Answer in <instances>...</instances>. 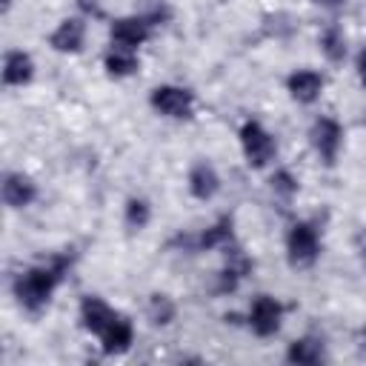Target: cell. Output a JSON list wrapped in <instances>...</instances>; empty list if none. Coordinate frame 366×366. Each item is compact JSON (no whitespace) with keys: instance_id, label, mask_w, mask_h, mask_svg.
I'll use <instances>...</instances> for the list:
<instances>
[{"instance_id":"29","label":"cell","mask_w":366,"mask_h":366,"mask_svg":"<svg viewBox=\"0 0 366 366\" xmlns=\"http://www.w3.org/2000/svg\"><path fill=\"white\" fill-rule=\"evenodd\" d=\"M360 340H363V346H366V323H363V329H360Z\"/></svg>"},{"instance_id":"14","label":"cell","mask_w":366,"mask_h":366,"mask_svg":"<svg viewBox=\"0 0 366 366\" xmlns=\"http://www.w3.org/2000/svg\"><path fill=\"white\" fill-rule=\"evenodd\" d=\"M37 77V60L26 49H6L0 60V80L6 89H26Z\"/></svg>"},{"instance_id":"18","label":"cell","mask_w":366,"mask_h":366,"mask_svg":"<svg viewBox=\"0 0 366 366\" xmlns=\"http://www.w3.org/2000/svg\"><path fill=\"white\" fill-rule=\"evenodd\" d=\"M100 66H103V71H106L109 80H129V77H134L140 71V51L109 43L103 49Z\"/></svg>"},{"instance_id":"5","label":"cell","mask_w":366,"mask_h":366,"mask_svg":"<svg viewBox=\"0 0 366 366\" xmlns=\"http://www.w3.org/2000/svg\"><path fill=\"white\" fill-rule=\"evenodd\" d=\"M283 323H286V303L277 295H269V292L252 295V300L246 303V312H243V326L257 340L277 337Z\"/></svg>"},{"instance_id":"30","label":"cell","mask_w":366,"mask_h":366,"mask_svg":"<svg viewBox=\"0 0 366 366\" xmlns=\"http://www.w3.org/2000/svg\"><path fill=\"white\" fill-rule=\"evenodd\" d=\"M363 123H366V117H363Z\"/></svg>"},{"instance_id":"15","label":"cell","mask_w":366,"mask_h":366,"mask_svg":"<svg viewBox=\"0 0 366 366\" xmlns=\"http://www.w3.org/2000/svg\"><path fill=\"white\" fill-rule=\"evenodd\" d=\"M117 312H120V309H114L103 295H94V292H86V295H80V300H77V323H80V329H83L89 337H97V335L114 320Z\"/></svg>"},{"instance_id":"20","label":"cell","mask_w":366,"mask_h":366,"mask_svg":"<svg viewBox=\"0 0 366 366\" xmlns=\"http://www.w3.org/2000/svg\"><path fill=\"white\" fill-rule=\"evenodd\" d=\"M177 315H180V306H177V300L169 292L154 289V292L146 295V300H143V317L154 329H169L177 320Z\"/></svg>"},{"instance_id":"2","label":"cell","mask_w":366,"mask_h":366,"mask_svg":"<svg viewBox=\"0 0 366 366\" xmlns=\"http://www.w3.org/2000/svg\"><path fill=\"white\" fill-rule=\"evenodd\" d=\"M320 254H323V229H320V223L309 220V217L292 220L283 232V257H286L289 269L306 272L320 260Z\"/></svg>"},{"instance_id":"11","label":"cell","mask_w":366,"mask_h":366,"mask_svg":"<svg viewBox=\"0 0 366 366\" xmlns=\"http://www.w3.org/2000/svg\"><path fill=\"white\" fill-rule=\"evenodd\" d=\"M283 89H286L292 103L315 106V103H320V97L326 92V74L320 69H315V66H300V69H292L286 74Z\"/></svg>"},{"instance_id":"13","label":"cell","mask_w":366,"mask_h":366,"mask_svg":"<svg viewBox=\"0 0 366 366\" xmlns=\"http://www.w3.org/2000/svg\"><path fill=\"white\" fill-rule=\"evenodd\" d=\"M186 192L197 203H212L223 192V177L209 157H194L186 169Z\"/></svg>"},{"instance_id":"19","label":"cell","mask_w":366,"mask_h":366,"mask_svg":"<svg viewBox=\"0 0 366 366\" xmlns=\"http://www.w3.org/2000/svg\"><path fill=\"white\" fill-rule=\"evenodd\" d=\"M317 51L323 54V60L326 63H332V66H340V63H346L349 60V54H352V46H349V34H346V29L340 26V23H326L320 31H317Z\"/></svg>"},{"instance_id":"3","label":"cell","mask_w":366,"mask_h":366,"mask_svg":"<svg viewBox=\"0 0 366 366\" xmlns=\"http://www.w3.org/2000/svg\"><path fill=\"white\" fill-rule=\"evenodd\" d=\"M237 146H240L243 163L252 172H266L277 160V137L257 117H243L240 120V126H237Z\"/></svg>"},{"instance_id":"26","label":"cell","mask_w":366,"mask_h":366,"mask_svg":"<svg viewBox=\"0 0 366 366\" xmlns=\"http://www.w3.org/2000/svg\"><path fill=\"white\" fill-rule=\"evenodd\" d=\"M357 263H360V269L366 272V234H363L360 243H357Z\"/></svg>"},{"instance_id":"4","label":"cell","mask_w":366,"mask_h":366,"mask_svg":"<svg viewBox=\"0 0 366 366\" xmlns=\"http://www.w3.org/2000/svg\"><path fill=\"white\" fill-rule=\"evenodd\" d=\"M306 140L317 163L326 169H335L346 146V129L335 114H315L306 129Z\"/></svg>"},{"instance_id":"7","label":"cell","mask_w":366,"mask_h":366,"mask_svg":"<svg viewBox=\"0 0 366 366\" xmlns=\"http://www.w3.org/2000/svg\"><path fill=\"white\" fill-rule=\"evenodd\" d=\"M252 272H254V257L234 240L232 246H226L220 252V266L212 277V292L217 297H232L252 277Z\"/></svg>"},{"instance_id":"16","label":"cell","mask_w":366,"mask_h":366,"mask_svg":"<svg viewBox=\"0 0 366 366\" xmlns=\"http://www.w3.org/2000/svg\"><path fill=\"white\" fill-rule=\"evenodd\" d=\"M94 340H97V346H100V352H103L106 357H120V355L132 352V346H134V340H137L134 320H132L126 312H117L114 320H112Z\"/></svg>"},{"instance_id":"21","label":"cell","mask_w":366,"mask_h":366,"mask_svg":"<svg viewBox=\"0 0 366 366\" xmlns=\"http://www.w3.org/2000/svg\"><path fill=\"white\" fill-rule=\"evenodd\" d=\"M152 217H154V206L146 194H129L123 200V226L126 232L132 234H140L152 226Z\"/></svg>"},{"instance_id":"17","label":"cell","mask_w":366,"mask_h":366,"mask_svg":"<svg viewBox=\"0 0 366 366\" xmlns=\"http://www.w3.org/2000/svg\"><path fill=\"white\" fill-rule=\"evenodd\" d=\"M283 360L292 363V366H320L329 360V352H326V340L323 335H315V332H303L297 337H292L283 349Z\"/></svg>"},{"instance_id":"1","label":"cell","mask_w":366,"mask_h":366,"mask_svg":"<svg viewBox=\"0 0 366 366\" xmlns=\"http://www.w3.org/2000/svg\"><path fill=\"white\" fill-rule=\"evenodd\" d=\"M74 263H77V252L74 249H57V252H49L46 257L17 269L11 274V283H9L17 309L31 315V317L49 312L57 289L66 283V277L71 274Z\"/></svg>"},{"instance_id":"10","label":"cell","mask_w":366,"mask_h":366,"mask_svg":"<svg viewBox=\"0 0 366 366\" xmlns=\"http://www.w3.org/2000/svg\"><path fill=\"white\" fill-rule=\"evenodd\" d=\"M40 197L37 180L23 169H6L0 177V200L9 212H26Z\"/></svg>"},{"instance_id":"8","label":"cell","mask_w":366,"mask_h":366,"mask_svg":"<svg viewBox=\"0 0 366 366\" xmlns=\"http://www.w3.org/2000/svg\"><path fill=\"white\" fill-rule=\"evenodd\" d=\"M237 240V232H234V214L223 212L217 214L212 223H206L203 229L192 232V234H180V246L183 252L189 254H206V252H223L226 246H232Z\"/></svg>"},{"instance_id":"28","label":"cell","mask_w":366,"mask_h":366,"mask_svg":"<svg viewBox=\"0 0 366 366\" xmlns=\"http://www.w3.org/2000/svg\"><path fill=\"white\" fill-rule=\"evenodd\" d=\"M11 6H14V0H0V11H3V14H9Z\"/></svg>"},{"instance_id":"22","label":"cell","mask_w":366,"mask_h":366,"mask_svg":"<svg viewBox=\"0 0 366 366\" xmlns=\"http://www.w3.org/2000/svg\"><path fill=\"white\" fill-rule=\"evenodd\" d=\"M266 186H269V192H272L277 200H283V203H292V200L300 194V177H297L289 166H272Z\"/></svg>"},{"instance_id":"23","label":"cell","mask_w":366,"mask_h":366,"mask_svg":"<svg viewBox=\"0 0 366 366\" xmlns=\"http://www.w3.org/2000/svg\"><path fill=\"white\" fill-rule=\"evenodd\" d=\"M137 11H140L154 29H160V26H166V23L172 20V6H169L166 0H146Z\"/></svg>"},{"instance_id":"27","label":"cell","mask_w":366,"mask_h":366,"mask_svg":"<svg viewBox=\"0 0 366 366\" xmlns=\"http://www.w3.org/2000/svg\"><path fill=\"white\" fill-rule=\"evenodd\" d=\"M315 6H320V9H340L346 0H312Z\"/></svg>"},{"instance_id":"25","label":"cell","mask_w":366,"mask_h":366,"mask_svg":"<svg viewBox=\"0 0 366 366\" xmlns=\"http://www.w3.org/2000/svg\"><path fill=\"white\" fill-rule=\"evenodd\" d=\"M352 66H355V77H357L360 89L366 92V43L355 49V54H352Z\"/></svg>"},{"instance_id":"24","label":"cell","mask_w":366,"mask_h":366,"mask_svg":"<svg viewBox=\"0 0 366 366\" xmlns=\"http://www.w3.org/2000/svg\"><path fill=\"white\" fill-rule=\"evenodd\" d=\"M74 9L80 17H86L89 23H97V20H106V9L100 0H74Z\"/></svg>"},{"instance_id":"9","label":"cell","mask_w":366,"mask_h":366,"mask_svg":"<svg viewBox=\"0 0 366 366\" xmlns=\"http://www.w3.org/2000/svg\"><path fill=\"white\" fill-rule=\"evenodd\" d=\"M86 43H89V20L80 17L77 11L74 14H66L54 23V29L46 34V46L54 51V54H63V57H77L86 51Z\"/></svg>"},{"instance_id":"12","label":"cell","mask_w":366,"mask_h":366,"mask_svg":"<svg viewBox=\"0 0 366 366\" xmlns=\"http://www.w3.org/2000/svg\"><path fill=\"white\" fill-rule=\"evenodd\" d=\"M106 31H109V43L126 46V49H137V51H140V49L152 40L154 26H152L140 11H132V14H117V17H112L109 26H106Z\"/></svg>"},{"instance_id":"6","label":"cell","mask_w":366,"mask_h":366,"mask_svg":"<svg viewBox=\"0 0 366 366\" xmlns=\"http://www.w3.org/2000/svg\"><path fill=\"white\" fill-rule=\"evenodd\" d=\"M149 109L172 123H186L197 112V94L183 83H157L149 89Z\"/></svg>"}]
</instances>
